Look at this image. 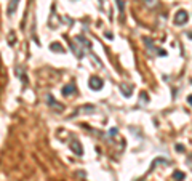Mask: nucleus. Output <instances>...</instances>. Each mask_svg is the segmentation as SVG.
Wrapping results in <instances>:
<instances>
[{"instance_id": "nucleus-3", "label": "nucleus", "mask_w": 192, "mask_h": 181, "mask_svg": "<svg viewBox=\"0 0 192 181\" xmlns=\"http://www.w3.org/2000/svg\"><path fill=\"white\" fill-rule=\"evenodd\" d=\"M47 101H48L47 104H48L50 108L53 109V111H56V112H62V111H64V106L59 104V103H58V101L54 100V98L51 96V95H47Z\"/></svg>"}, {"instance_id": "nucleus-1", "label": "nucleus", "mask_w": 192, "mask_h": 181, "mask_svg": "<svg viewBox=\"0 0 192 181\" xmlns=\"http://www.w3.org/2000/svg\"><path fill=\"white\" fill-rule=\"evenodd\" d=\"M187 19H189V15H187V11L186 10H179V11L175 15V24L176 26H183V24H186L187 23Z\"/></svg>"}, {"instance_id": "nucleus-15", "label": "nucleus", "mask_w": 192, "mask_h": 181, "mask_svg": "<svg viewBox=\"0 0 192 181\" xmlns=\"http://www.w3.org/2000/svg\"><path fill=\"white\" fill-rule=\"evenodd\" d=\"M187 103L192 106V95H189V96H187Z\"/></svg>"}, {"instance_id": "nucleus-6", "label": "nucleus", "mask_w": 192, "mask_h": 181, "mask_svg": "<svg viewBox=\"0 0 192 181\" xmlns=\"http://www.w3.org/2000/svg\"><path fill=\"white\" fill-rule=\"evenodd\" d=\"M16 75H18V79H21L23 80V83H27V79H26V72H24V66L23 64H19V66H16Z\"/></svg>"}, {"instance_id": "nucleus-9", "label": "nucleus", "mask_w": 192, "mask_h": 181, "mask_svg": "<svg viewBox=\"0 0 192 181\" xmlns=\"http://www.w3.org/2000/svg\"><path fill=\"white\" fill-rule=\"evenodd\" d=\"M50 50H53L56 53H64V48H62L61 43H58V42H53V43L50 45Z\"/></svg>"}, {"instance_id": "nucleus-14", "label": "nucleus", "mask_w": 192, "mask_h": 181, "mask_svg": "<svg viewBox=\"0 0 192 181\" xmlns=\"http://www.w3.org/2000/svg\"><path fill=\"white\" fill-rule=\"evenodd\" d=\"M110 135H112V136H114V135H117V128H112V130H110Z\"/></svg>"}, {"instance_id": "nucleus-12", "label": "nucleus", "mask_w": 192, "mask_h": 181, "mask_svg": "<svg viewBox=\"0 0 192 181\" xmlns=\"http://www.w3.org/2000/svg\"><path fill=\"white\" fill-rule=\"evenodd\" d=\"M146 103H149V96L146 93H141V104H146Z\"/></svg>"}, {"instance_id": "nucleus-13", "label": "nucleus", "mask_w": 192, "mask_h": 181, "mask_svg": "<svg viewBox=\"0 0 192 181\" xmlns=\"http://www.w3.org/2000/svg\"><path fill=\"white\" fill-rule=\"evenodd\" d=\"M115 3H117V7H119V11L123 13V8H125V5H123L122 0H115Z\"/></svg>"}, {"instance_id": "nucleus-11", "label": "nucleus", "mask_w": 192, "mask_h": 181, "mask_svg": "<svg viewBox=\"0 0 192 181\" xmlns=\"http://www.w3.org/2000/svg\"><path fill=\"white\" fill-rule=\"evenodd\" d=\"M8 43H10V45H15V43H16V40H15V32H13V31L10 32V35H8Z\"/></svg>"}, {"instance_id": "nucleus-4", "label": "nucleus", "mask_w": 192, "mask_h": 181, "mask_svg": "<svg viewBox=\"0 0 192 181\" xmlns=\"http://www.w3.org/2000/svg\"><path fill=\"white\" fill-rule=\"evenodd\" d=\"M69 148H70V151H74V154H77V156H83V148H82V144H80V141H78V140L72 138V140L69 141Z\"/></svg>"}, {"instance_id": "nucleus-7", "label": "nucleus", "mask_w": 192, "mask_h": 181, "mask_svg": "<svg viewBox=\"0 0 192 181\" xmlns=\"http://www.w3.org/2000/svg\"><path fill=\"white\" fill-rule=\"evenodd\" d=\"M131 90H133V87L131 85H127V83H120V92L123 93V96H127V98H130L131 96Z\"/></svg>"}, {"instance_id": "nucleus-8", "label": "nucleus", "mask_w": 192, "mask_h": 181, "mask_svg": "<svg viewBox=\"0 0 192 181\" xmlns=\"http://www.w3.org/2000/svg\"><path fill=\"white\" fill-rule=\"evenodd\" d=\"M18 3H19V0H10L8 8H7V13H8L10 16H11L13 13L16 11V7H18Z\"/></svg>"}, {"instance_id": "nucleus-16", "label": "nucleus", "mask_w": 192, "mask_h": 181, "mask_svg": "<svg viewBox=\"0 0 192 181\" xmlns=\"http://www.w3.org/2000/svg\"><path fill=\"white\" fill-rule=\"evenodd\" d=\"M176 149H178V151H184V146H181V144H178V146H176Z\"/></svg>"}, {"instance_id": "nucleus-10", "label": "nucleus", "mask_w": 192, "mask_h": 181, "mask_svg": "<svg viewBox=\"0 0 192 181\" xmlns=\"http://www.w3.org/2000/svg\"><path fill=\"white\" fill-rule=\"evenodd\" d=\"M173 178H175L176 181H183L184 178H186V173H183V172H179V170H176L175 173H173Z\"/></svg>"}, {"instance_id": "nucleus-2", "label": "nucleus", "mask_w": 192, "mask_h": 181, "mask_svg": "<svg viewBox=\"0 0 192 181\" xmlns=\"http://www.w3.org/2000/svg\"><path fill=\"white\" fill-rule=\"evenodd\" d=\"M88 85H90V88H91V90H94V92H98V90H101V88H102V85H104V82H102V79H101V77H96V75H93V77H90V80H88Z\"/></svg>"}, {"instance_id": "nucleus-5", "label": "nucleus", "mask_w": 192, "mask_h": 181, "mask_svg": "<svg viewBox=\"0 0 192 181\" xmlns=\"http://www.w3.org/2000/svg\"><path fill=\"white\" fill-rule=\"evenodd\" d=\"M77 93V90H75V85L74 83H69V85H66L64 88H62V95H64L66 98H69V96H74Z\"/></svg>"}]
</instances>
